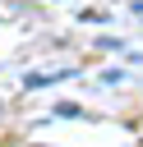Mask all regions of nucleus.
Instances as JSON below:
<instances>
[{"instance_id":"nucleus-1","label":"nucleus","mask_w":143,"mask_h":147,"mask_svg":"<svg viewBox=\"0 0 143 147\" xmlns=\"http://www.w3.org/2000/svg\"><path fill=\"white\" fill-rule=\"evenodd\" d=\"M134 9H138V14H143V0H138V5H134Z\"/></svg>"}]
</instances>
